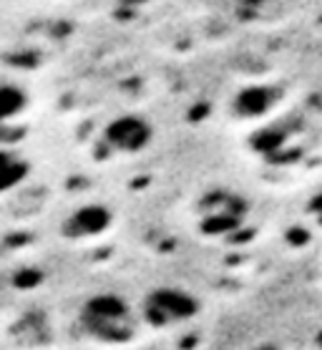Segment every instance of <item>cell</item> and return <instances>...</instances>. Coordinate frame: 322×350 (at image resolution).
<instances>
[{
    "label": "cell",
    "mask_w": 322,
    "mask_h": 350,
    "mask_svg": "<svg viewBox=\"0 0 322 350\" xmlns=\"http://www.w3.org/2000/svg\"><path fill=\"white\" fill-rule=\"evenodd\" d=\"M81 335L98 348H129L139 340L144 325L139 310L118 293H94L76 315Z\"/></svg>",
    "instance_id": "6da1fadb"
},
{
    "label": "cell",
    "mask_w": 322,
    "mask_h": 350,
    "mask_svg": "<svg viewBox=\"0 0 322 350\" xmlns=\"http://www.w3.org/2000/svg\"><path fill=\"white\" fill-rule=\"evenodd\" d=\"M142 325L157 333H172L176 327L189 325L202 312V303L194 293L179 285H159L151 287L142 297V305L136 308Z\"/></svg>",
    "instance_id": "7a4b0ae2"
},
{
    "label": "cell",
    "mask_w": 322,
    "mask_h": 350,
    "mask_svg": "<svg viewBox=\"0 0 322 350\" xmlns=\"http://www.w3.org/2000/svg\"><path fill=\"white\" fill-rule=\"evenodd\" d=\"M157 139V126L144 113L126 111L106 121L101 131V142L109 152L118 157H136L144 154Z\"/></svg>",
    "instance_id": "3957f363"
},
{
    "label": "cell",
    "mask_w": 322,
    "mask_h": 350,
    "mask_svg": "<svg viewBox=\"0 0 322 350\" xmlns=\"http://www.w3.org/2000/svg\"><path fill=\"white\" fill-rule=\"evenodd\" d=\"M247 217L244 202L229 191H212L197 204V230L204 237L219 239L239 230Z\"/></svg>",
    "instance_id": "277c9868"
},
{
    "label": "cell",
    "mask_w": 322,
    "mask_h": 350,
    "mask_svg": "<svg viewBox=\"0 0 322 350\" xmlns=\"http://www.w3.org/2000/svg\"><path fill=\"white\" fill-rule=\"evenodd\" d=\"M113 222H116V215L111 212V207H106L101 202H86L63 217L61 237L66 242H73V245L96 242L103 234H109Z\"/></svg>",
    "instance_id": "5b68a950"
},
{
    "label": "cell",
    "mask_w": 322,
    "mask_h": 350,
    "mask_svg": "<svg viewBox=\"0 0 322 350\" xmlns=\"http://www.w3.org/2000/svg\"><path fill=\"white\" fill-rule=\"evenodd\" d=\"M8 333L10 340L16 342L18 348L38 350L48 348L53 342V327H51V323H48L43 312H28L23 318H18Z\"/></svg>",
    "instance_id": "8992f818"
},
{
    "label": "cell",
    "mask_w": 322,
    "mask_h": 350,
    "mask_svg": "<svg viewBox=\"0 0 322 350\" xmlns=\"http://www.w3.org/2000/svg\"><path fill=\"white\" fill-rule=\"evenodd\" d=\"M31 176V161L25 154H21L16 146L3 144L0 146V197L16 191L25 179Z\"/></svg>",
    "instance_id": "52a82bcc"
},
{
    "label": "cell",
    "mask_w": 322,
    "mask_h": 350,
    "mask_svg": "<svg viewBox=\"0 0 322 350\" xmlns=\"http://www.w3.org/2000/svg\"><path fill=\"white\" fill-rule=\"evenodd\" d=\"M275 104V94L267 86H250L242 88L232 101V113L237 119H257L267 113Z\"/></svg>",
    "instance_id": "ba28073f"
},
{
    "label": "cell",
    "mask_w": 322,
    "mask_h": 350,
    "mask_svg": "<svg viewBox=\"0 0 322 350\" xmlns=\"http://www.w3.org/2000/svg\"><path fill=\"white\" fill-rule=\"evenodd\" d=\"M31 96L18 83H0V126H13L28 111Z\"/></svg>",
    "instance_id": "9c48e42d"
},
{
    "label": "cell",
    "mask_w": 322,
    "mask_h": 350,
    "mask_svg": "<svg viewBox=\"0 0 322 350\" xmlns=\"http://www.w3.org/2000/svg\"><path fill=\"white\" fill-rule=\"evenodd\" d=\"M312 215H314V219H317V224L322 227V194L320 197H314V202H312Z\"/></svg>",
    "instance_id": "30bf717a"
},
{
    "label": "cell",
    "mask_w": 322,
    "mask_h": 350,
    "mask_svg": "<svg viewBox=\"0 0 322 350\" xmlns=\"http://www.w3.org/2000/svg\"><path fill=\"white\" fill-rule=\"evenodd\" d=\"M257 350H269V348H257Z\"/></svg>",
    "instance_id": "8fae6325"
}]
</instances>
